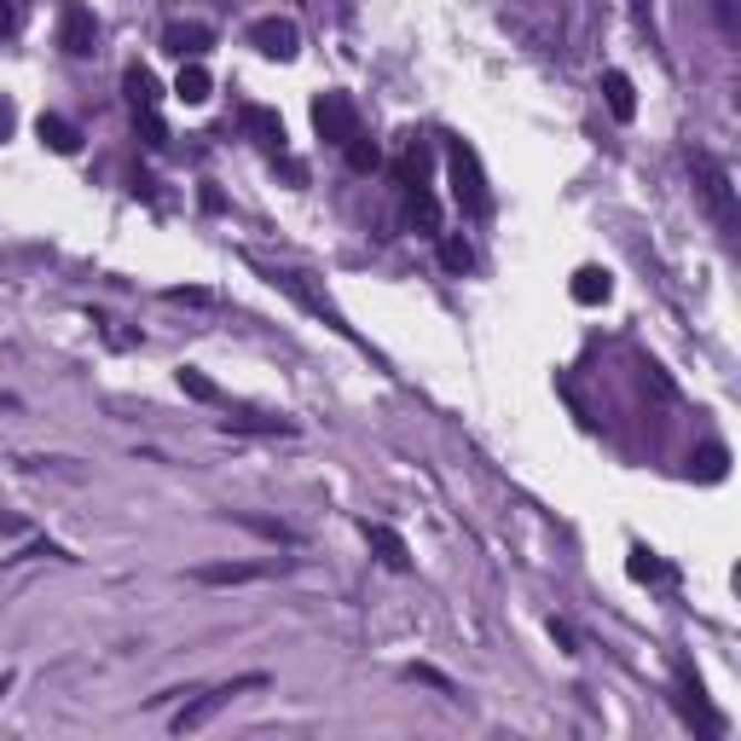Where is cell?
Segmentation results:
<instances>
[{
    "label": "cell",
    "mask_w": 741,
    "mask_h": 741,
    "mask_svg": "<svg viewBox=\"0 0 741 741\" xmlns=\"http://www.w3.org/2000/svg\"><path fill=\"white\" fill-rule=\"evenodd\" d=\"M689 174H696V192L707 203V215L735 238V181H730V168L712 157V151H689Z\"/></svg>",
    "instance_id": "cell-1"
},
{
    "label": "cell",
    "mask_w": 741,
    "mask_h": 741,
    "mask_svg": "<svg viewBox=\"0 0 741 741\" xmlns=\"http://www.w3.org/2000/svg\"><path fill=\"white\" fill-rule=\"evenodd\" d=\"M446 174H452V197L464 215H487L493 209V192H487V174H481L475 145L464 140H446Z\"/></svg>",
    "instance_id": "cell-2"
},
{
    "label": "cell",
    "mask_w": 741,
    "mask_h": 741,
    "mask_svg": "<svg viewBox=\"0 0 741 741\" xmlns=\"http://www.w3.org/2000/svg\"><path fill=\"white\" fill-rule=\"evenodd\" d=\"M261 278H267L272 290H285V296L296 301L301 313H313L319 325H330V330H337V337H348V342H353V330H348V325H342V313L330 308V301H325V296L308 285V272H296V267H261Z\"/></svg>",
    "instance_id": "cell-3"
},
{
    "label": "cell",
    "mask_w": 741,
    "mask_h": 741,
    "mask_svg": "<svg viewBox=\"0 0 741 741\" xmlns=\"http://www.w3.org/2000/svg\"><path fill=\"white\" fill-rule=\"evenodd\" d=\"M261 683H267L261 672H249V678H233V683H220V689H203V696H197L192 707L174 712V735H197L203 724L215 719V712H226V707H233V701L244 696V689H261Z\"/></svg>",
    "instance_id": "cell-4"
},
{
    "label": "cell",
    "mask_w": 741,
    "mask_h": 741,
    "mask_svg": "<svg viewBox=\"0 0 741 741\" xmlns=\"http://www.w3.org/2000/svg\"><path fill=\"white\" fill-rule=\"evenodd\" d=\"M313 127H319V140H330L342 151L353 134H360V111H353L348 93H319L313 99Z\"/></svg>",
    "instance_id": "cell-5"
},
{
    "label": "cell",
    "mask_w": 741,
    "mask_h": 741,
    "mask_svg": "<svg viewBox=\"0 0 741 741\" xmlns=\"http://www.w3.org/2000/svg\"><path fill=\"white\" fill-rule=\"evenodd\" d=\"M59 47L70 59H88L99 47V18L82 7V0H64V7H59Z\"/></svg>",
    "instance_id": "cell-6"
},
{
    "label": "cell",
    "mask_w": 741,
    "mask_h": 741,
    "mask_svg": "<svg viewBox=\"0 0 741 741\" xmlns=\"http://www.w3.org/2000/svg\"><path fill=\"white\" fill-rule=\"evenodd\" d=\"M249 41L261 47L267 59H278V64H290V59L301 53V30H296L290 18H255V23H249Z\"/></svg>",
    "instance_id": "cell-7"
},
{
    "label": "cell",
    "mask_w": 741,
    "mask_h": 741,
    "mask_svg": "<svg viewBox=\"0 0 741 741\" xmlns=\"http://www.w3.org/2000/svg\"><path fill=\"white\" fill-rule=\"evenodd\" d=\"M366 539H371V550H377V562H382V568H394V574H405V568H412V545H405L394 527L366 522Z\"/></svg>",
    "instance_id": "cell-8"
},
{
    "label": "cell",
    "mask_w": 741,
    "mask_h": 741,
    "mask_svg": "<svg viewBox=\"0 0 741 741\" xmlns=\"http://www.w3.org/2000/svg\"><path fill=\"white\" fill-rule=\"evenodd\" d=\"M244 134L255 140V145H267V151H278L285 157V122H278V111H267V105H244Z\"/></svg>",
    "instance_id": "cell-9"
},
{
    "label": "cell",
    "mask_w": 741,
    "mask_h": 741,
    "mask_svg": "<svg viewBox=\"0 0 741 741\" xmlns=\"http://www.w3.org/2000/svg\"><path fill=\"white\" fill-rule=\"evenodd\" d=\"M35 134H41V145H47V151H59V157H75V151H82V127H75L70 116H53V111H41Z\"/></svg>",
    "instance_id": "cell-10"
},
{
    "label": "cell",
    "mask_w": 741,
    "mask_h": 741,
    "mask_svg": "<svg viewBox=\"0 0 741 741\" xmlns=\"http://www.w3.org/2000/svg\"><path fill=\"white\" fill-rule=\"evenodd\" d=\"M209 30H203V23H168V30H163V47H168V53L174 59H203V53H209Z\"/></svg>",
    "instance_id": "cell-11"
},
{
    "label": "cell",
    "mask_w": 741,
    "mask_h": 741,
    "mask_svg": "<svg viewBox=\"0 0 741 741\" xmlns=\"http://www.w3.org/2000/svg\"><path fill=\"white\" fill-rule=\"evenodd\" d=\"M122 93H127V105H134V111H157V99H163L157 75H151L145 64H127L122 70Z\"/></svg>",
    "instance_id": "cell-12"
},
{
    "label": "cell",
    "mask_w": 741,
    "mask_h": 741,
    "mask_svg": "<svg viewBox=\"0 0 741 741\" xmlns=\"http://www.w3.org/2000/svg\"><path fill=\"white\" fill-rule=\"evenodd\" d=\"M603 99H608V111H615V122L637 116V88H631L626 70H603Z\"/></svg>",
    "instance_id": "cell-13"
},
{
    "label": "cell",
    "mask_w": 741,
    "mask_h": 741,
    "mask_svg": "<svg viewBox=\"0 0 741 741\" xmlns=\"http://www.w3.org/2000/svg\"><path fill=\"white\" fill-rule=\"evenodd\" d=\"M267 568H255V562H209V568H192L197 585H249V579H261Z\"/></svg>",
    "instance_id": "cell-14"
},
{
    "label": "cell",
    "mask_w": 741,
    "mask_h": 741,
    "mask_svg": "<svg viewBox=\"0 0 741 741\" xmlns=\"http://www.w3.org/2000/svg\"><path fill=\"white\" fill-rule=\"evenodd\" d=\"M568 296L579 301V308H603V301L615 296V285H608V272H597V267H579V272H574V285H568Z\"/></svg>",
    "instance_id": "cell-15"
},
{
    "label": "cell",
    "mask_w": 741,
    "mask_h": 741,
    "mask_svg": "<svg viewBox=\"0 0 741 741\" xmlns=\"http://www.w3.org/2000/svg\"><path fill=\"white\" fill-rule=\"evenodd\" d=\"M209 93H215L209 70H203L197 59H186L181 64V82H174V99H186V105H209Z\"/></svg>",
    "instance_id": "cell-16"
},
{
    "label": "cell",
    "mask_w": 741,
    "mask_h": 741,
    "mask_svg": "<svg viewBox=\"0 0 741 741\" xmlns=\"http://www.w3.org/2000/svg\"><path fill=\"white\" fill-rule=\"evenodd\" d=\"M342 157H348V168H353V174H371V168L382 163V151H377V140H366V134H353V140L342 145Z\"/></svg>",
    "instance_id": "cell-17"
},
{
    "label": "cell",
    "mask_w": 741,
    "mask_h": 741,
    "mask_svg": "<svg viewBox=\"0 0 741 741\" xmlns=\"http://www.w3.org/2000/svg\"><path fill=\"white\" fill-rule=\"evenodd\" d=\"M226 434H296L285 418H226Z\"/></svg>",
    "instance_id": "cell-18"
},
{
    "label": "cell",
    "mask_w": 741,
    "mask_h": 741,
    "mask_svg": "<svg viewBox=\"0 0 741 741\" xmlns=\"http://www.w3.org/2000/svg\"><path fill=\"white\" fill-rule=\"evenodd\" d=\"M134 134H140L151 151H163V145H168V127H163L157 111H134Z\"/></svg>",
    "instance_id": "cell-19"
},
{
    "label": "cell",
    "mask_w": 741,
    "mask_h": 741,
    "mask_svg": "<svg viewBox=\"0 0 741 741\" xmlns=\"http://www.w3.org/2000/svg\"><path fill=\"white\" fill-rule=\"evenodd\" d=\"M423 174H429V151L412 140V151L400 157V186H423Z\"/></svg>",
    "instance_id": "cell-20"
},
{
    "label": "cell",
    "mask_w": 741,
    "mask_h": 741,
    "mask_svg": "<svg viewBox=\"0 0 741 741\" xmlns=\"http://www.w3.org/2000/svg\"><path fill=\"white\" fill-rule=\"evenodd\" d=\"M441 261H446V272H470V244L464 238H452V233H441Z\"/></svg>",
    "instance_id": "cell-21"
},
{
    "label": "cell",
    "mask_w": 741,
    "mask_h": 741,
    "mask_svg": "<svg viewBox=\"0 0 741 741\" xmlns=\"http://www.w3.org/2000/svg\"><path fill=\"white\" fill-rule=\"evenodd\" d=\"M181 389H186L192 400H203V405H220V389H215V382L203 377V371H192V366L181 371Z\"/></svg>",
    "instance_id": "cell-22"
},
{
    "label": "cell",
    "mask_w": 741,
    "mask_h": 741,
    "mask_svg": "<svg viewBox=\"0 0 741 741\" xmlns=\"http://www.w3.org/2000/svg\"><path fill=\"white\" fill-rule=\"evenodd\" d=\"M249 533H261V539H278V545H296V533L285 527V522H261V516H238Z\"/></svg>",
    "instance_id": "cell-23"
},
{
    "label": "cell",
    "mask_w": 741,
    "mask_h": 741,
    "mask_svg": "<svg viewBox=\"0 0 741 741\" xmlns=\"http://www.w3.org/2000/svg\"><path fill=\"white\" fill-rule=\"evenodd\" d=\"M405 678L412 683H429V689H441V696H457V683L446 672H434V667H405Z\"/></svg>",
    "instance_id": "cell-24"
},
{
    "label": "cell",
    "mask_w": 741,
    "mask_h": 741,
    "mask_svg": "<svg viewBox=\"0 0 741 741\" xmlns=\"http://www.w3.org/2000/svg\"><path fill=\"white\" fill-rule=\"evenodd\" d=\"M660 574H667V568H660L649 550H631V579H660Z\"/></svg>",
    "instance_id": "cell-25"
},
{
    "label": "cell",
    "mask_w": 741,
    "mask_h": 741,
    "mask_svg": "<svg viewBox=\"0 0 741 741\" xmlns=\"http://www.w3.org/2000/svg\"><path fill=\"white\" fill-rule=\"evenodd\" d=\"M168 301H186V308H209V290H168Z\"/></svg>",
    "instance_id": "cell-26"
},
{
    "label": "cell",
    "mask_w": 741,
    "mask_h": 741,
    "mask_svg": "<svg viewBox=\"0 0 741 741\" xmlns=\"http://www.w3.org/2000/svg\"><path fill=\"white\" fill-rule=\"evenodd\" d=\"M626 7H631V18H637V23H644V30H649V23H655V0H626Z\"/></svg>",
    "instance_id": "cell-27"
},
{
    "label": "cell",
    "mask_w": 741,
    "mask_h": 741,
    "mask_svg": "<svg viewBox=\"0 0 741 741\" xmlns=\"http://www.w3.org/2000/svg\"><path fill=\"white\" fill-rule=\"evenodd\" d=\"M550 637H556V649H568V655H574V631L562 626V620H550Z\"/></svg>",
    "instance_id": "cell-28"
},
{
    "label": "cell",
    "mask_w": 741,
    "mask_h": 741,
    "mask_svg": "<svg viewBox=\"0 0 741 741\" xmlns=\"http://www.w3.org/2000/svg\"><path fill=\"white\" fill-rule=\"evenodd\" d=\"M18 30V12H12V0H0V35H12Z\"/></svg>",
    "instance_id": "cell-29"
},
{
    "label": "cell",
    "mask_w": 741,
    "mask_h": 741,
    "mask_svg": "<svg viewBox=\"0 0 741 741\" xmlns=\"http://www.w3.org/2000/svg\"><path fill=\"white\" fill-rule=\"evenodd\" d=\"M203 209H209V215H220V209H226V197H220L215 186H203Z\"/></svg>",
    "instance_id": "cell-30"
},
{
    "label": "cell",
    "mask_w": 741,
    "mask_h": 741,
    "mask_svg": "<svg viewBox=\"0 0 741 741\" xmlns=\"http://www.w3.org/2000/svg\"><path fill=\"white\" fill-rule=\"evenodd\" d=\"M712 7H719V23H724V30H735V0H712Z\"/></svg>",
    "instance_id": "cell-31"
},
{
    "label": "cell",
    "mask_w": 741,
    "mask_h": 741,
    "mask_svg": "<svg viewBox=\"0 0 741 741\" xmlns=\"http://www.w3.org/2000/svg\"><path fill=\"white\" fill-rule=\"evenodd\" d=\"M7 127H12V105H0V134H7Z\"/></svg>",
    "instance_id": "cell-32"
}]
</instances>
